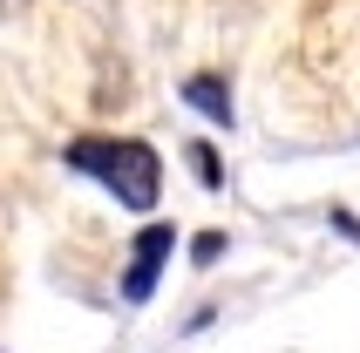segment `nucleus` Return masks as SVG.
<instances>
[{
    "label": "nucleus",
    "instance_id": "2",
    "mask_svg": "<svg viewBox=\"0 0 360 353\" xmlns=\"http://www.w3.org/2000/svg\"><path fill=\"white\" fill-rule=\"evenodd\" d=\"M177 258V224H143L136 245H129V272H122V299L129 306H143V299L157 293L163 265Z\"/></svg>",
    "mask_w": 360,
    "mask_h": 353
},
{
    "label": "nucleus",
    "instance_id": "3",
    "mask_svg": "<svg viewBox=\"0 0 360 353\" xmlns=\"http://www.w3.org/2000/svg\"><path fill=\"white\" fill-rule=\"evenodd\" d=\"M184 102H191L204 122H231V89H224L218 75H191L184 82Z\"/></svg>",
    "mask_w": 360,
    "mask_h": 353
},
{
    "label": "nucleus",
    "instance_id": "1",
    "mask_svg": "<svg viewBox=\"0 0 360 353\" xmlns=\"http://www.w3.org/2000/svg\"><path fill=\"white\" fill-rule=\"evenodd\" d=\"M61 163L82 170V176H96L122 211H157L163 157L150 150V143H136V136H75L68 150H61Z\"/></svg>",
    "mask_w": 360,
    "mask_h": 353
},
{
    "label": "nucleus",
    "instance_id": "4",
    "mask_svg": "<svg viewBox=\"0 0 360 353\" xmlns=\"http://www.w3.org/2000/svg\"><path fill=\"white\" fill-rule=\"evenodd\" d=\"M184 157H191V170H198V184H204V191H218V184H224V170H218V157H211V143H191V150H184Z\"/></svg>",
    "mask_w": 360,
    "mask_h": 353
},
{
    "label": "nucleus",
    "instance_id": "6",
    "mask_svg": "<svg viewBox=\"0 0 360 353\" xmlns=\"http://www.w3.org/2000/svg\"><path fill=\"white\" fill-rule=\"evenodd\" d=\"M333 224H340V231H347V238H354V245H360V224H354V217H347V211H333Z\"/></svg>",
    "mask_w": 360,
    "mask_h": 353
},
{
    "label": "nucleus",
    "instance_id": "5",
    "mask_svg": "<svg viewBox=\"0 0 360 353\" xmlns=\"http://www.w3.org/2000/svg\"><path fill=\"white\" fill-rule=\"evenodd\" d=\"M218 252H224V231H204L198 245H191V258H198V265H211V258H218Z\"/></svg>",
    "mask_w": 360,
    "mask_h": 353
}]
</instances>
